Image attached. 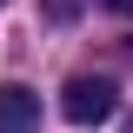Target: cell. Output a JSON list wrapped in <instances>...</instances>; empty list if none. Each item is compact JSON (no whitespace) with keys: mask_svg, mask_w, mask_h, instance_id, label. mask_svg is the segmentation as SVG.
<instances>
[{"mask_svg":"<svg viewBox=\"0 0 133 133\" xmlns=\"http://www.w3.org/2000/svg\"><path fill=\"white\" fill-rule=\"evenodd\" d=\"M113 107H120V93H113V80H66V93H60V113L73 120V127H100V120H113Z\"/></svg>","mask_w":133,"mask_h":133,"instance_id":"1","label":"cell"},{"mask_svg":"<svg viewBox=\"0 0 133 133\" xmlns=\"http://www.w3.org/2000/svg\"><path fill=\"white\" fill-rule=\"evenodd\" d=\"M40 127V93L33 87H0V133H33Z\"/></svg>","mask_w":133,"mask_h":133,"instance_id":"2","label":"cell"},{"mask_svg":"<svg viewBox=\"0 0 133 133\" xmlns=\"http://www.w3.org/2000/svg\"><path fill=\"white\" fill-rule=\"evenodd\" d=\"M40 7H47L53 20H73V14H80V0H40Z\"/></svg>","mask_w":133,"mask_h":133,"instance_id":"3","label":"cell"},{"mask_svg":"<svg viewBox=\"0 0 133 133\" xmlns=\"http://www.w3.org/2000/svg\"><path fill=\"white\" fill-rule=\"evenodd\" d=\"M100 7H107V14H127V20H133V0H100Z\"/></svg>","mask_w":133,"mask_h":133,"instance_id":"4","label":"cell"},{"mask_svg":"<svg viewBox=\"0 0 133 133\" xmlns=\"http://www.w3.org/2000/svg\"><path fill=\"white\" fill-rule=\"evenodd\" d=\"M0 7H7V0H0Z\"/></svg>","mask_w":133,"mask_h":133,"instance_id":"5","label":"cell"},{"mask_svg":"<svg viewBox=\"0 0 133 133\" xmlns=\"http://www.w3.org/2000/svg\"><path fill=\"white\" fill-rule=\"evenodd\" d=\"M127 133H133V127H127Z\"/></svg>","mask_w":133,"mask_h":133,"instance_id":"6","label":"cell"}]
</instances>
